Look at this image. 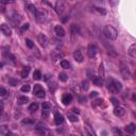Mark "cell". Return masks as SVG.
Segmentation results:
<instances>
[{
  "instance_id": "cell-24",
  "label": "cell",
  "mask_w": 136,
  "mask_h": 136,
  "mask_svg": "<svg viewBox=\"0 0 136 136\" xmlns=\"http://www.w3.org/2000/svg\"><path fill=\"white\" fill-rule=\"evenodd\" d=\"M61 66H62V68H64V69H69L71 67L70 63L67 60H62L61 61Z\"/></svg>"
},
{
  "instance_id": "cell-29",
  "label": "cell",
  "mask_w": 136,
  "mask_h": 136,
  "mask_svg": "<svg viewBox=\"0 0 136 136\" xmlns=\"http://www.w3.org/2000/svg\"><path fill=\"white\" fill-rule=\"evenodd\" d=\"M68 119H69L71 122H77V121H78V117H77L76 115H74V114L69 113V114H68Z\"/></svg>"
},
{
  "instance_id": "cell-19",
  "label": "cell",
  "mask_w": 136,
  "mask_h": 136,
  "mask_svg": "<svg viewBox=\"0 0 136 136\" xmlns=\"http://www.w3.org/2000/svg\"><path fill=\"white\" fill-rule=\"evenodd\" d=\"M125 131L128 132L129 134H133V133H135V131H136V125L134 124V123H130V124H128L125 126Z\"/></svg>"
},
{
  "instance_id": "cell-27",
  "label": "cell",
  "mask_w": 136,
  "mask_h": 136,
  "mask_svg": "<svg viewBox=\"0 0 136 136\" xmlns=\"http://www.w3.org/2000/svg\"><path fill=\"white\" fill-rule=\"evenodd\" d=\"M59 79L60 81H62V82H66V81L68 80V77L66 74H64V72H61V74L59 75Z\"/></svg>"
},
{
  "instance_id": "cell-2",
  "label": "cell",
  "mask_w": 136,
  "mask_h": 136,
  "mask_svg": "<svg viewBox=\"0 0 136 136\" xmlns=\"http://www.w3.org/2000/svg\"><path fill=\"white\" fill-rule=\"evenodd\" d=\"M121 89H122V85H121V83L119 82V81L112 79L110 82H108V90H110L111 93L116 94V93L120 92Z\"/></svg>"
},
{
  "instance_id": "cell-14",
  "label": "cell",
  "mask_w": 136,
  "mask_h": 136,
  "mask_svg": "<svg viewBox=\"0 0 136 136\" xmlns=\"http://www.w3.org/2000/svg\"><path fill=\"white\" fill-rule=\"evenodd\" d=\"M74 58H75L76 62H78V63H82V62H83V60H84L83 54L81 53V51H80V50H76V51L74 52Z\"/></svg>"
},
{
  "instance_id": "cell-13",
  "label": "cell",
  "mask_w": 136,
  "mask_h": 136,
  "mask_svg": "<svg viewBox=\"0 0 136 136\" xmlns=\"http://www.w3.org/2000/svg\"><path fill=\"white\" fill-rule=\"evenodd\" d=\"M54 31H55V34L60 37H64L65 36V30L63 28L62 26H55V28H54Z\"/></svg>"
},
{
  "instance_id": "cell-4",
  "label": "cell",
  "mask_w": 136,
  "mask_h": 136,
  "mask_svg": "<svg viewBox=\"0 0 136 136\" xmlns=\"http://www.w3.org/2000/svg\"><path fill=\"white\" fill-rule=\"evenodd\" d=\"M35 19H36V21L39 22V23L45 22V21H46V19H47V13H46V11L37 10V12H36V14H35Z\"/></svg>"
},
{
  "instance_id": "cell-34",
  "label": "cell",
  "mask_w": 136,
  "mask_h": 136,
  "mask_svg": "<svg viewBox=\"0 0 136 136\" xmlns=\"http://www.w3.org/2000/svg\"><path fill=\"white\" fill-rule=\"evenodd\" d=\"M95 10L97 11V12H99V13H100V14H103V15H105L106 14V11L104 10V9L103 7H95Z\"/></svg>"
},
{
  "instance_id": "cell-38",
  "label": "cell",
  "mask_w": 136,
  "mask_h": 136,
  "mask_svg": "<svg viewBox=\"0 0 136 136\" xmlns=\"http://www.w3.org/2000/svg\"><path fill=\"white\" fill-rule=\"evenodd\" d=\"M6 94H7V92L5 90V88H3V87L0 88V95H1V96H5Z\"/></svg>"
},
{
  "instance_id": "cell-32",
  "label": "cell",
  "mask_w": 136,
  "mask_h": 136,
  "mask_svg": "<svg viewBox=\"0 0 136 136\" xmlns=\"http://www.w3.org/2000/svg\"><path fill=\"white\" fill-rule=\"evenodd\" d=\"M42 107H43V110H47V111H49L50 108H51V104H50L49 102H44L43 105H42Z\"/></svg>"
},
{
  "instance_id": "cell-16",
  "label": "cell",
  "mask_w": 136,
  "mask_h": 136,
  "mask_svg": "<svg viewBox=\"0 0 136 136\" xmlns=\"http://www.w3.org/2000/svg\"><path fill=\"white\" fill-rule=\"evenodd\" d=\"M0 132H1L2 136H12L11 131L9 130V128L6 125H1V128H0Z\"/></svg>"
},
{
  "instance_id": "cell-11",
  "label": "cell",
  "mask_w": 136,
  "mask_h": 136,
  "mask_svg": "<svg viewBox=\"0 0 136 136\" xmlns=\"http://www.w3.org/2000/svg\"><path fill=\"white\" fill-rule=\"evenodd\" d=\"M71 101H72V96L70 94H64V95H63V97H62V102H63V104H64V105L70 104Z\"/></svg>"
},
{
  "instance_id": "cell-41",
  "label": "cell",
  "mask_w": 136,
  "mask_h": 136,
  "mask_svg": "<svg viewBox=\"0 0 136 136\" xmlns=\"http://www.w3.org/2000/svg\"><path fill=\"white\" fill-rule=\"evenodd\" d=\"M97 96H98V93L97 92H92V93H90V97H92V98L97 97Z\"/></svg>"
},
{
  "instance_id": "cell-40",
  "label": "cell",
  "mask_w": 136,
  "mask_h": 136,
  "mask_svg": "<svg viewBox=\"0 0 136 136\" xmlns=\"http://www.w3.org/2000/svg\"><path fill=\"white\" fill-rule=\"evenodd\" d=\"M111 101L113 102V104H115L116 106H118V105H117V104H118V101H117V99H115V98H112V99H111Z\"/></svg>"
},
{
  "instance_id": "cell-10",
  "label": "cell",
  "mask_w": 136,
  "mask_h": 136,
  "mask_svg": "<svg viewBox=\"0 0 136 136\" xmlns=\"http://www.w3.org/2000/svg\"><path fill=\"white\" fill-rule=\"evenodd\" d=\"M0 29H1V32H2L5 36H11V34H12V30H11V28H10V27H9L7 25L2 23L1 27H0Z\"/></svg>"
},
{
  "instance_id": "cell-43",
  "label": "cell",
  "mask_w": 136,
  "mask_h": 136,
  "mask_svg": "<svg viewBox=\"0 0 136 136\" xmlns=\"http://www.w3.org/2000/svg\"><path fill=\"white\" fill-rule=\"evenodd\" d=\"M103 102V100H102V99H98V100L96 101V104H101Z\"/></svg>"
},
{
  "instance_id": "cell-47",
  "label": "cell",
  "mask_w": 136,
  "mask_h": 136,
  "mask_svg": "<svg viewBox=\"0 0 136 136\" xmlns=\"http://www.w3.org/2000/svg\"><path fill=\"white\" fill-rule=\"evenodd\" d=\"M71 136H76V135H71Z\"/></svg>"
},
{
  "instance_id": "cell-5",
  "label": "cell",
  "mask_w": 136,
  "mask_h": 136,
  "mask_svg": "<svg viewBox=\"0 0 136 136\" xmlns=\"http://www.w3.org/2000/svg\"><path fill=\"white\" fill-rule=\"evenodd\" d=\"M33 94L37 97V98H44L46 96V93H45L44 88L39 85V84H35L34 88H33Z\"/></svg>"
},
{
  "instance_id": "cell-3",
  "label": "cell",
  "mask_w": 136,
  "mask_h": 136,
  "mask_svg": "<svg viewBox=\"0 0 136 136\" xmlns=\"http://www.w3.org/2000/svg\"><path fill=\"white\" fill-rule=\"evenodd\" d=\"M120 72H121V76H122V78L123 79H125V80H128V79H130V77H131V72H130V69H129V67L126 66L124 63H122V62H120Z\"/></svg>"
},
{
  "instance_id": "cell-15",
  "label": "cell",
  "mask_w": 136,
  "mask_h": 136,
  "mask_svg": "<svg viewBox=\"0 0 136 136\" xmlns=\"http://www.w3.org/2000/svg\"><path fill=\"white\" fill-rule=\"evenodd\" d=\"M35 131H36V133H37L39 136H44L45 134H46V129H45V126L42 125V124H37V125H36Z\"/></svg>"
},
{
  "instance_id": "cell-18",
  "label": "cell",
  "mask_w": 136,
  "mask_h": 136,
  "mask_svg": "<svg viewBox=\"0 0 136 136\" xmlns=\"http://www.w3.org/2000/svg\"><path fill=\"white\" fill-rule=\"evenodd\" d=\"M70 33L72 35H78L80 33V28H79V26L78 25H75V23H72L70 26Z\"/></svg>"
},
{
  "instance_id": "cell-7",
  "label": "cell",
  "mask_w": 136,
  "mask_h": 136,
  "mask_svg": "<svg viewBox=\"0 0 136 136\" xmlns=\"http://www.w3.org/2000/svg\"><path fill=\"white\" fill-rule=\"evenodd\" d=\"M37 41L41 44V46H43V47H47L48 46V38H47V36L45 35V34H43V33L38 34Z\"/></svg>"
},
{
  "instance_id": "cell-46",
  "label": "cell",
  "mask_w": 136,
  "mask_h": 136,
  "mask_svg": "<svg viewBox=\"0 0 136 136\" xmlns=\"http://www.w3.org/2000/svg\"><path fill=\"white\" fill-rule=\"evenodd\" d=\"M48 136H53V135H52V134H49V135H48Z\"/></svg>"
},
{
  "instance_id": "cell-45",
  "label": "cell",
  "mask_w": 136,
  "mask_h": 136,
  "mask_svg": "<svg viewBox=\"0 0 136 136\" xmlns=\"http://www.w3.org/2000/svg\"><path fill=\"white\" fill-rule=\"evenodd\" d=\"M133 100H136V96L135 95H133Z\"/></svg>"
},
{
  "instance_id": "cell-23",
  "label": "cell",
  "mask_w": 136,
  "mask_h": 136,
  "mask_svg": "<svg viewBox=\"0 0 136 136\" xmlns=\"http://www.w3.org/2000/svg\"><path fill=\"white\" fill-rule=\"evenodd\" d=\"M93 83L95 84V85H97V86H101V84H102V78H100V77H93Z\"/></svg>"
},
{
  "instance_id": "cell-39",
  "label": "cell",
  "mask_w": 136,
  "mask_h": 136,
  "mask_svg": "<svg viewBox=\"0 0 136 136\" xmlns=\"http://www.w3.org/2000/svg\"><path fill=\"white\" fill-rule=\"evenodd\" d=\"M29 26H30V25H29L28 22L25 23V25L21 27V31H26V30H28V29H29Z\"/></svg>"
},
{
  "instance_id": "cell-30",
  "label": "cell",
  "mask_w": 136,
  "mask_h": 136,
  "mask_svg": "<svg viewBox=\"0 0 136 136\" xmlns=\"http://www.w3.org/2000/svg\"><path fill=\"white\" fill-rule=\"evenodd\" d=\"M20 90H21L22 93H28L29 90H30V85H29V84H25V85H22L21 88H20Z\"/></svg>"
},
{
  "instance_id": "cell-36",
  "label": "cell",
  "mask_w": 136,
  "mask_h": 136,
  "mask_svg": "<svg viewBox=\"0 0 136 136\" xmlns=\"http://www.w3.org/2000/svg\"><path fill=\"white\" fill-rule=\"evenodd\" d=\"M88 87H89L88 82H87V81H83V82H82V88H83L84 90H87V89H88Z\"/></svg>"
},
{
  "instance_id": "cell-21",
  "label": "cell",
  "mask_w": 136,
  "mask_h": 136,
  "mask_svg": "<svg viewBox=\"0 0 136 136\" xmlns=\"http://www.w3.org/2000/svg\"><path fill=\"white\" fill-rule=\"evenodd\" d=\"M17 102H18V104H19V105H23V104H26V103L29 102V98L28 97H25V96L18 97L17 98Z\"/></svg>"
},
{
  "instance_id": "cell-12",
  "label": "cell",
  "mask_w": 136,
  "mask_h": 136,
  "mask_svg": "<svg viewBox=\"0 0 136 136\" xmlns=\"http://www.w3.org/2000/svg\"><path fill=\"white\" fill-rule=\"evenodd\" d=\"M124 113H125V111H124V108L123 107H121V106H115V108H114V115L115 116H117V117H122L123 115H124Z\"/></svg>"
},
{
  "instance_id": "cell-33",
  "label": "cell",
  "mask_w": 136,
  "mask_h": 136,
  "mask_svg": "<svg viewBox=\"0 0 136 136\" xmlns=\"http://www.w3.org/2000/svg\"><path fill=\"white\" fill-rule=\"evenodd\" d=\"M26 44H27V46H28L30 49H32V48L34 47V43H33L31 39H29V38L26 39Z\"/></svg>"
},
{
  "instance_id": "cell-25",
  "label": "cell",
  "mask_w": 136,
  "mask_h": 136,
  "mask_svg": "<svg viewBox=\"0 0 136 136\" xmlns=\"http://www.w3.org/2000/svg\"><path fill=\"white\" fill-rule=\"evenodd\" d=\"M37 110H38V104L36 103V102H33L32 104H30V106H29V111H30L31 113H35Z\"/></svg>"
},
{
  "instance_id": "cell-28",
  "label": "cell",
  "mask_w": 136,
  "mask_h": 136,
  "mask_svg": "<svg viewBox=\"0 0 136 136\" xmlns=\"http://www.w3.org/2000/svg\"><path fill=\"white\" fill-rule=\"evenodd\" d=\"M28 10H29L31 13H33L34 15L36 14V12H37V9H36V6H35L34 4H28Z\"/></svg>"
},
{
  "instance_id": "cell-22",
  "label": "cell",
  "mask_w": 136,
  "mask_h": 136,
  "mask_svg": "<svg viewBox=\"0 0 136 136\" xmlns=\"http://www.w3.org/2000/svg\"><path fill=\"white\" fill-rule=\"evenodd\" d=\"M29 72H30V67L29 66H25L21 70V78H27L29 76Z\"/></svg>"
},
{
  "instance_id": "cell-20",
  "label": "cell",
  "mask_w": 136,
  "mask_h": 136,
  "mask_svg": "<svg viewBox=\"0 0 136 136\" xmlns=\"http://www.w3.org/2000/svg\"><path fill=\"white\" fill-rule=\"evenodd\" d=\"M129 55L132 58H136V44H133L129 48Z\"/></svg>"
},
{
  "instance_id": "cell-26",
  "label": "cell",
  "mask_w": 136,
  "mask_h": 136,
  "mask_svg": "<svg viewBox=\"0 0 136 136\" xmlns=\"http://www.w3.org/2000/svg\"><path fill=\"white\" fill-rule=\"evenodd\" d=\"M33 79L34 80H41L42 79V72L39 70H35L33 72Z\"/></svg>"
},
{
  "instance_id": "cell-42",
  "label": "cell",
  "mask_w": 136,
  "mask_h": 136,
  "mask_svg": "<svg viewBox=\"0 0 136 136\" xmlns=\"http://www.w3.org/2000/svg\"><path fill=\"white\" fill-rule=\"evenodd\" d=\"M22 122H23V123H33L34 121H33V120H29V119H26V120H23Z\"/></svg>"
},
{
  "instance_id": "cell-6",
  "label": "cell",
  "mask_w": 136,
  "mask_h": 136,
  "mask_svg": "<svg viewBox=\"0 0 136 136\" xmlns=\"http://www.w3.org/2000/svg\"><path fill=\"white\" fill-rule=\"evenodd\" d=\"M54 10H55V12L59 14V15H62L63 13H64L65 11V4L63 1H58L55 3V5H54Z\"/></svg>"
},
{
  "instance_id": "cell-37",
  "label": "cell",
  "mask_w": 136,
  "mask_h": 136,
  "mask_svg": "<svg viewBox=\"0 0 136 136\" xmlns=\"http://www.w3.org/2000/svg\"><path fill=\"white\" fill-rule=\"evenodd\" d=\"M99 71H100V76H99V77H100V78H103V75H104V69H103V65H102V64L100 65V70H99Z\"/></svg>"
},
{
  "instance_id": "cell-44",
  "label": "cell",
  "mask_w": 136,
  "mask_h": 136,
  "mask_svg": "<svg viewBox=\"0 0 136 136\" xmlns=\"http://www.w3.org/2000/svg\"><path fill=\"white\" fill-rule=\"evenodd\" d=\"M72 111H74V113H77V114H79V113H80L78 108H74V110H72Z\"/></svg>"
},
{
  "instance_id": "cell-8",
  "label": "cell",
  "mask_w": 136,
  "mask_h": 136,
  "mask_svg": "<svg viewBox=\"0 0 136 136\" xmlns=\"http://www.w3.org/2000/svg\"><path fill=\"white\" fill-rule=\"evenodd\" d=\"M87 54L90 59H94L97 55V47L95 45H89L87 48Z\"/></svg>"
},
{
  "instance_id": "cell-17",
  "label": "cell",
  "mask_w": 136,
  "mask_h": 136,
  "mask_svg": "<svg viewBox=\"0 0 136 136\" xmlns=\"http://www.w3.org/2000/svg\"><path fill=\"white\" fill-rule=\"evenodd\" d=\"M54 121H55L57 124H61L64 122V117L60 113H55V115H54Z\"/></svg>"
},
{
  "instance_id": "cell-35",
  "label": "cell",
  "mask_w": 136,
  "mask_h": 136,
  "mask_svg": "<svg viewBox=\"0 0 136 136\" xmlns=\"http://www.w3.org/2000/svg\"><path fill=\"white\" fill-rule=\"evenodd\" d=\"M48 116H49V111L43 110V112H42V117H43V118L46 119V118H48Z\"/></svg>"
},
{
  "instance_id": "cell-1",
  "label": "cell",
  "mask_w": 136,
  "mask_h": 136,
  "mask_svg": "<svg viewBox=\"0 0 136 136\" xmlns=\"http://www.w3.org/2000/svg\"><path fill=\"white\" fill-rule=\"evenodd\" d=\"M103 35L107 39L115 41V39H117V37H118V31H117L113 26L107 25L103 28Z\"/></svg>"
},
{
  "instance_id": "cell-9",
  "label": "cell",
  "mask_w": 136,
  "mask_h": 136,
  "mask_svg": "<svg viewBox=\"0 0 136 136\" xmlns=\"http://www.w3.org/2000/svg\"><path fill=\"white\" fill-rule=\"evenodd\" d=\"M62 59H63V53L61 51H59V50H53L51 52V60L53 62H57V61L62 60Z\"/></svg>"
},
{
  "instance_id": "cell-31",
  "label": "cell",
  "mask_w": 136,
  "mask_h": 136,
  "mask_svg": "<svg viewBox=\"0 0 136 136\" xmlns=\"http://www.w3.org/2000/svg\"><path fill=\"white\" fill-rule=\"evenodd\" d=\"M9 84L12 85V86H16L18 84V80L13 79V78H10V79H9Z\"/></svg>"
}]
</instances>
